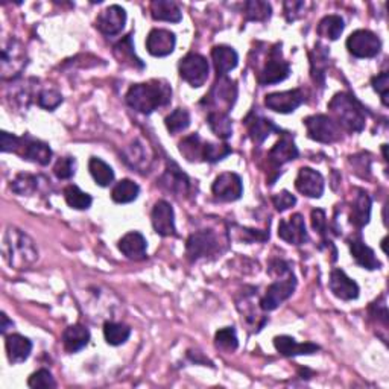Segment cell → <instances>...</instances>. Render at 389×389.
<instances>
[{
  "label": "cell",
  "mask_w": 389,
  "mask_h": 389,
  "mask_svg": "<svg viewBox=\"0 0 389 389\" xmlns=\"http://www.w3.org/2000/svg\"><path fill=\"white\" fill-rule=\"evenodd\" d=\"M5 348L11 364H21L31 356L32 342L21 335H10L5 341Z\"/></svg>",
  "instance_id": "23"
},
{
  "label": "cell",
  "mask_w": 389,
  "mask_h": 389,
  "mask_svg": "<svg viewBox=\"0 0 389 389\" xmlns=\"http://www.w3.org/2000/svg\"><path fill=\"white\" fill-rule=\"evenodd\" d=\"M204 145L205 143L201 140L198 134H192L184 137L183 142L179 143V153L186 157L187 162L204 160Z\"/></svg>",
  "instance_id": "32"
},
{
  "label": "cell",
  "mask_w": 389,
  "mask_h": 389,
  "mask_svg": "<svg viewBox=\"0 0 389 389\" xmlns=\"http://www.w3.org/2000/svg\"><path fill=\"white\" fill-rule=\"evenodd\" d=\"M312 76L315 81H318L320 76H321V82L324 81V71H326L327 67V63H329V52L327 49L321 46V45H316L315 50L312 52Z\"/></svg>",
  "instance_id": "43"
},
{
  "label": "cell",
  "mask_w": 389,
  "mask_h": 389,
  "mask_svg": "<svg viewBox=\"0 0 389 389\" xmlns=\"http://www.w3.org/2000/svg\"><path fill=\"white\" fill-rule=\"evenodd\" d=\"M11 61H12V78H16L17 75H20V71L26 63L23 58V52H21V47L16 41H11L8 47L2 49V69L8 67Z\"/></svg>",
  "instance_id": "35"
},
{
  "label": "cell",
  "mask_w": 389,
  "mask_h": 389,
  "mask_svg": "<svg viewBox=\"0 0 389 389\" xmlns=\"http://www.w3.org/2000/svg\"><path fill=\"white\" fill-rule=\"evenodd\" d=\"M330 291L335 297L344 301H351L359 297V286L342 269H333L330 274Z\"/></svg>",
  "instance_id": "18"
},
{
  "label": "cell",
  "mask_w": 389,
  "mask_h": 389,
  "mask_svg": "<svg viewBox=\"0 0 389 389\" xmlns=\"http://www.w3.org/2000/svg\"><path fill=\"white\" fill-rule=\"evenodd\" d=\"M89 341H90V331L87 327L81 326V324H75V326L67 327L63 333L64 348H66L69 353H78L79 350L87 347Z\"/></svg>",
  "instance_id": "25"
},
{
  "label": "cell",
  "mask_w": 389,
  "mask_h": 389,
  "mask_svg": "<svg viewBox=\"0 0 389 389\" xmlns=\"http://www.w3.org/2000/svg\"><path fill=\"white\" fill-rule=\"evenodd\" d=\"M324 178L311 168H302L298 172V177L295 179V187L300 193L307 198H321L324 193Z\"/></svg>",
  "instance_id": "16"
},
{
  "label": "cell",
  "mask_w": 389,
  "mask_h": 389,
  "mask_svg": "<svg viewBox=\"0 0 389 389\" xmlns=\"http://www.w3.org/2000/svg\"><path fill=\"white\" fill-rule=\"evenodd\" d=\"M162 184L166 187V189L177 194H186L189 192L190 181L189 178H187V175L179 170L175 163H170L162 178Z\"/></svg>",
  "instance_id": "26"
},
{
  "label": "cell",
  "mask_w": 389,
  "mask_h": 389,
  "mask_svg": "<svg viewBox=\"0 0 389 389\" xmlns=\"http://www.w3.org/2000/svg\"><path fill=\"white\" fill-rule=\"evenodd\" d=\"M179 76L193 89H199L207 82L210 67L203 55L199 54H189L179 61Z\"/></svg>",
  "instance_id": "5"
},
{
  "label": "cell",
  "mask_w": 389,
  "mask_h": 389,
  "mask_svg": "<svg viewBox=\"0 0 389 389\" xmlns=\"http://www.w3.org/2000/svg\"><path fill=\"white\" fill-rule=\"evenodd\" d=\"M295 287H297V278H295L292 271L285 274V276H278L277 282H274L268 287L265 297L260 300V307L265 312L276 311L282 302L292 297Z\"/></svg>",
  "instance_id": "4"
},
{
  "label": "cell",
  "mask_w": 389,
  "mask_h": 389,
  "mask_svg": "<svg viewBox=\"0 0 389 389\" xmlns=\"http://www.w3.org/2000/svg\"><path fill=\"white\" fill-rule=\"evenodd\" d=\"M212 58L218 76H227L228 71L236 69L239 63V55L230 46H216L212 50Z\"/></svg>",
  "instance_id": "24"
},
{
  "label": "cell",
  "mask_w": 389,
  "mask_h": 389,
  "mask_svg": "<svg viewBox=\"0 0 389 389\" xmlns=\"http://www.w3.org/2000/svg\"><path fill=\"white\" fill-rule=\"evenodd\" d=\"M219 248L218 237L213 232H198L189 237L186 243V253L190 260H198L207 256H213Z\"/></svg>",
  "instance_id": "11"
},
{
  "label": "cell",
  "mask_w": 389,
  "mask_h": 389,
  "mask_svg": "<svg viewBox=\"0 0 389 389\" xmlns=\"http://www.w3.org/2000/svg\"><path fill=\"white\" fill-rule=\"evenodd\" d=\"M344 20L341 16H326L318 25V35L322 38H327L335 41L341 37V34L344 32Z\"/></svg>",
  "instance_id": "36"
},
{
  "label": "cell",
  "mask_w": 389,
  "mask_h": 389,
  "mask_svg": "<svg viewBox=\"0 0 389 389\" xmlns=\"http://www.w3.org/2000/svg\"><path fill=\"white\" fill-rule=\"evenodd\" d=\"M208 126L213 131L216 137H219L222 140H227L233 134V124L232 119L228 118V114L225 113H214L212 111L207 118Z\"/></svg>",
  "instance_id": "33"
},
{
  "label": "cell",
  "mask_w": 389,
  "mask_h": 389,
  "mask_svg": "<svg viewBox=\"0 0 389 389\" xmlns=\"http://www.w3.org/2000/svg\"><path fill=\"white\" fill-rule=\"evenodd\" d=\"M146 239L139 232L125 234L119 241V249L129 260H143L146 257Z\"/></svg>",
  "instance_id": "20"
},
{
  "label": "cell",
  "mask_w": 389,
  "mask_h": 389,
  "mask_svg": "<svg viewBox=\"0 0 389 389\" xmlns=\"http://www.w3.org/2000/svg\"><path fill=\"white\" fill-rule=\"evenodd\" d=\"M241 234L243 237V241H247V242H254V241L265 242L266 239H269V232L266 233V232H257V230L243 228L242 232H241Z\"/></svg>",
  "instance_id": "54"
},
{
  "label": "cell",
  "mask_w": 389,
  "mask_h": 389,
  "mask_svg": "<svg viewBox=\"0 0 389 389\" xmlns=\"http://www.w3.org/2000/svg\"><path fill=\"white\" fill-rule=\"evenodd\" d=\"M291 74V66L285 60H282V52L278 49L271 50V56L268 63L265 64L260 74L257 76V81L260 85L278 84Z\"/></svg>",
  "instance_id": "10"
},
{
  "label": "cell",
  "mask_w": 389,
  "mask_h": 389,
  "mask_svg": "<svg viewBox=\"0 0 389 389\" xmlns=\"http://www.w3.org/2000/svg\"><path fill=\"white\" fill-rule=\"evenodd\" d=\"M214 342H216V347L221 348L222 351H225V353L236 351L237 345H239L236 330L233 327H225V329H221V330L216 331Z\"/></svg>",
  "instance_id": "42"
},
{
  "label": "cell",
  "mask_w": 389,
  "mask_h": 389,
  "mask_svg": "<svg viewBox=\"0 0 389 389\" xmlns=\"http://www.w3.org/2000/svg\"><path fill=\"white\" fill-rule=\"evenodd\" d=\"M75 168H76V163L74 158L64 157L56 162L55 168H54V174L56 175V178H60V179H69L75 175Z\"/></svg>",
  "instance_id": "48"
},
{
  "label": "cell",
  "mask_w": 389,
  "mask_h": 389,
  "mask_svg": "<svg viewBox=\"0 0 389 389\" xmlns=\"http://www.w3.org/2000/svg\"><path fill=\"white\" fill-rule=\"evenodd\" d=\"M104 336L107 344L118 347V345H122L128 341V337L131 336V329L122 322L107 321L104 324Z\"/></svg>",
  "instance_id": "38"
},
{
  "label": "cell",
  "mask_w": 389,
  "mask_h": 389,
  "mask_svg": "<svg viewBox=\"0 0 389 389\" xmlns=\"http://www.w3.org/2000/svg\"><path fill=\"white\" fill-rule=\"evenodd\" d=\"M232 154V148L228 145H219V143H205L204 145V160L208 163H216Z\"/></svg>",
  "instance_id": "45"
},
{
  "label": "cell",
  "mask_w": 389,
  "mask_h": 389,
  "mask_svg": "<svg viewBox=\"0 0 389 389\" xmlns=\"http://www.w3.org/2000/svg\"><path fill=\"white\" fill-rule=\"evenodd\" d=\"M151 16L154 20L170 21V23H178L183 19L179 6L170 0H154L151 3Z\"/></svg>",
  "instance_id": "27"
},
{
  "label": "cell",
  "mask_w": 389,
  "mask_h": 389,
  "mask_svg": "<svg viewBox=\"0 0 389 389\" xmlns=\"http://www.w3.org/2000/svg\"><path fill=\"white\" fill-rule=\"evenodd\" d=\"M329 110L337 125L350 133H360L365 128V113L355 96L348 93H337L330 100Z\"/></svg>",
  "instance_id": "3"
},
{
  "label": "cell",
  "mask_w": 389,
  "mask_h": 389,
  "mask_svg": "<svg viewBox=\"0 0 389 389\" xmlns=\"http://www.w3.org/2000/svg\"><path fill=\"white\" fill-rule=\"evenodd\" d=\"M212 192L216 199L224 201V203L237 201L243 193L242 179L237 174H233V172H224V174H221L214 179Z\"/></svg>",
  "instance_id": "9"
},
{
  "label": "cell",
  "mask_w": 389,
  "mask_h": 389,
  "mask_svg": "<svg viewBox=\"0 0 389 389\" xmlns=\"http://www.w3.org/2000/svg\"><path fill=\"white\" fill-rule=\"evenodd\" d=\"M140 193V187L131 179H122L116 186L113 187L111 198L118 204H128L137 199Z\"/></svg>",
  "instance_id": "31"
},
{
  "label": "cell",
  "mask_w": 389,
  "mask_h": 389,
  "mask_svg": "<svg viewBox=\"0 0 389 389\" xmlns=\"http://www.w3.org/2000/svg\"><path fill=\"white\" fill-rule=\"evenodd\" d=\"M371 216V198L368 193L359 192V194L353 203V210H351V222L356 227H364L370 222Z\"/></svg>",
  "instance_id": "30"
},
{
  "label": "cell",
  "mask_w": 389,
  "mask_h": 389,
  "mask_svg": "<svg viewBox=\"0 0 389 389\" xmlns=\"http://www.w3.org/2000/svg\"><path fill=\"white\" fill-rule=\"evenodd\" d=\"M8 327H12V321H10L8 316H6L5 313H2V326H0V331H2V333H5V331L8 330Z\"/></svg>",
  "instance_id": "55"
},
{
  "label": "cell",
  "mask_w": 389,
  "mask_h": 389,
  "mask_svg": "<svg viewBox=\"0 0 389 389\" xmlns=\"http://www.w3.org/2000/svg\"><path fill=\"white\" fill-rule=\"evenodd\" d=\"M37 100H38V105L41 108L52 111V110H55L56 107L61 105L63 96H61V93L56 91V90H43L38 95Z\"/></svg>",
  "instance_id": "46"
},
{
  "label": "cell",
  "mask_w": 389,
  "mask_h": 389,
  "mask_svg": "<svg viewBox=\"0 0 389 389\" xmlns=\"http://www.w3.org/2000/svg\"><path fill=\"white\" fill-rule=\"evenodd\" d=\"M151 219H153V227L157 234L164 237L175 234V213L168 201L155 203L153 213H151Z\"/></svg>",
  "instance_id": "14"
},
{
  "label": "cell",
  "mask_w": 389,
  "mask_h": 389,
  "mask_svg": "<svg viewBox=\"0 0 389 389\" xmlns=\"http://www.w3.org/2000/svg\"><path fill=\"white\" fill-rule=\"evenodd\" d=\"M126 23V12L119 5H111L99 14L96 19V27L104 35H118L124 31Z\"/></svg>",
  "instance_id": "13"
},
{
  "label": "cell",
  "mask_w": 389,
  "mask_h": 389,
  "mask_svg": "<svg viewBox=\"0 0 389 389\" xmlns=\"http://www.w3.org/2000/svg\"><path fill=\"white\" fill-rule=\"evenodd\" d=\"M302 102H304V95H302L300 89L271 93V95L265 98V105L268 107L269 110L282 114L293 113Z\"/></svg>",
  "instance_id": "12"
},
{
  "label": "cell",
  "mask_w": 389,
  "mask_h": 389,
  "mask_svg": "<svg viewBox=\"0 0 389 389\" xmlns=\"http://www.w3.org/2000/svg\"><path fill=\"white\" fill-rule=\"evenodd\" d=\"M20 151H21V157L26 158V160L38 163L41 166L49 164L50 158H52V149H50L49 145H46L45 142H40V140L21 139Z\"/></svg>",
  "instance_id": "21"
},
{
  "label": "cell",
  "mask_w": 389,
  "mask_h": 389,
  "mask_svg": "<svg viewBox=\"0 0 389 389\" xmlns=\"http://www.w3.org/2000/svg\"><path fill=\"white\" fill-rule=\"evenodd\" d=\"M11 189L17 194H21V197H25V194H32L35 190H37V178L27 174H20L12 181Z\"/></svg>",
  "instance_id": "44"
},
{
  "label": "cell",
  "mask_w": 389,
  "mask_h": 389,
  "mask_svg": "<svg viewBox=\"0 0 389 389\" xmlns=\"http://www.w3.org/2000/svg\"><path fill=\"white\" fill-rule=\"evenodd\" d=\"M347 49L356 58H373L380 52L381 41L374 32L359 30L347 38Z\"/></svg>",
  "instance_id": "8"
},
{
  "label": "cell",
  "mask_w": 389,
  "mask_h": 389,
  "mask_svg": "<svg viewBox=\"0 0 389 389\" xmlns=\"http://www.w3.org/2000/svg\"><path fill=\"white\" fill-rule=\"evenodd\" d=\"M64 198H66V203L71 208H75V210H87L93 203L90 194L82 192L76 186L66 187V189H64Z\"/></svg>",
  "instance_id": "39"
},
{
  "label": "cell",
  "mask_w": 389,
  "mask_h": 389,
  "mask_svg": "<svg viewBox=\"0 0 389 389\" xmlns=\"http://www.w3.org/2000/svg\"><path fill=\"white\" fill-rule=\"evenodd\" d=\"M89 170L95 179L96 184L107 187L110 186L114 181V170L110 164H107L104 160H100V158L93 157L90 158L89 162Z\"/></svg>",
  "instance_id": "34"
},
{
  "label": "cell",
  "mask_w": 389,
  "mask_h": 389,
  "mask_svg": "<svg viewBox=\"0 0 389 389\" xmlns=\"http://www.w3.org/2000/svg\"><path fill=\"white\" fill-rule=\"evenodd\" d=\"M247 125L251 139H253L254 143H262L272 131L280 133V128L274 125L272 120L265 119L262 116H256V114H249L247 119Z\"/></svg>",
  "instance_id": "29"
},
{
  "label": "cell",
  "mask_w": 389,
  "mask_h": 389,
  "mask_svg": "<svg viewBox=\"0 0 389 389\" xmlns=\"http://www.w3.org/2000/svg\"><path fill=\"white\" fill-rule=\"evenodd\" d=\"M350 251H351V256L355 258L356 263L362 266L365 269H379L380 268V262L377 260L376 254H374V251L368 247V245H365L360 239H355L350 242Z\"/></svg>",
  "instance_id": "28"
},
{
  "label": "cell",
  "mask_w": 389,
  "mask_h": 389,
  "mask_svg": "<svg viewBox=\"0 0 389 389\" xmlns=\"http://www.w3.org/2000/svg\"><path fill=\"white\" fill-rule=\"evenodd\" d=\"M164 124L170 134L181 133L190 125V113L187 111L186 108H177L175 111H172L169 116L166 118Z\"/></svg>",
  "instance_id": "41"
},
{
  "label": "cell",
  "mask_w": 389,
  "mask_h": 389,
  "mask_svg": "<svg viewBox=\"0 0 389 389\" xmlns=\"http://www.w3.org/2000/svg\"><path fill=\"white\" fill-rule=\"evenodd\" d=\"M302 10H304V3L302 2H286L285 3V12L289 21L298 19L300 12H302Z\"/></svg>",
  "instance_id": "53"
},
{
  "label": "cell",
  "mask_w": 389,
  "mask_h": 389,
  "mask_svg": "<svg viewBox=\"0 0 389 389\" xmlns=\"http://www.w3.org/2000/svg\"><path fill=\"white\" fill-rule=\"evenodd\" d=\"M114 56H116L120 64H128V66L131 67H140V69L143 67V63L140 61V58H137L135 56L131 35H128V37H125L114 46Z\"/></svg>",
  "instance_id": "37"
},
{
  "label": "cell",
  "mask_w": 389,
  "mask_h": 389,
  "mask_svg": "<svg viewBox=\"0 0 389 389\" xmlns=\"http://www.w3.org/2000/svg\"><path fill=\"white\" fill-rule=\"evenodd\" d=\"M205 104L214 108V113H225L232 110L237 98V85L227 76H219L218 82L213 85L210 95L205 96Z\"/></svg>",
  "instance_id": "7"
},
{
  "label": "cell",
  "mask_w": 389,
  "mask_h": 389,
  "mask_svg": "<svg viewBox=\"0 0 389 389\" xmlns=\"http://www.w3.org/2000/svg\"><path fill=\"white\" fill-rule=\"evenodd\" d=\"M245 17L249 21H266L271 17V5L262 0H249L243 6Z\"/></svg>",
  "instance_id": "40"
},
{
  "label": "cell",
  "mask_w": 389,
  "mask_h": 389,
  "mask_svg": "<svg viewBox=\"0 0 389 389\" xmlns=\"http://www.w3.org/2000/svg\"><path fill=\"white\" fill-rule=\"evenodd\" d=\"M297 157H298V149L295 146L293 137L289 133H285L282 137H280V140L269 151V160L276 168L295 160Z\"/></svg>",
  "instance_id": "19"
},
{
  "label": "cell",
  "mask_w": 389,
  "mask_h": 389,
  "mask_svg": "<svg viewBox=\"0 0 389 389\" xmlns=\"http://www.w3.org/2000/svg\"><path fill=\"white\" fill-rule=\"evenodd\" d=\"M280 239L291 245H302L307 242V232L304 218L300 213L292 214L289 219L280 221L278 224Z\"/></svg>",
  "instance_id": "15"
},
{
  "label": "cell",
  "mask_w": 389,
  "mask_h": 389,
  "mask_svg": "<svg viewBox=\"0 0 389 389\" xmlns=\"http://www.w3.org/2000/svg\"><path fill=\"white\" fill-rule=\"evenodd\" d=\"M274 345H276V348L280 355H283L286 357L313 355V353L320 350V347L316 344H312V342L298 344L291 336H277L276 340H274Z\"/></svg>",
  "instance_id": "22"
},
{
  "label": "cell",
  "mask_w": 389,
  "mask_h": 389,
  "mask_svg": "<svg viewBox=\"0 0 389 389\" xmlns=\"http://www.w3.org/2000/svg\"><path fill=\"white\" fill-rule=\"evenodd\" d=\"M307 135L320 143H335L341 139V126L326 114H315L304 120Z\"/></svg>",
  "instance_id": "6"
},
{
  "label": "cell",
  "mask_w": 389,
  "mask_h": 389,
  "mask_svg": "<svg viewBox=\"0 0 389 389\" xmlns=\"http://www.w3.org/2000/svg\"><path fill=\"white\" fill-rule=\"evenodd\" d=\"M0 146H2L3 153H19L21 146V139L3 131L2 135H0Z\"/></svg>",
  "instance_id": "51"
},
{
  "label": "cell",
  "mask_w": 389,
  "mask_h": 389,
  "mask_svg": "<svg viewBox=\"0 0 389 389\" xmlns=\"http://www.w3.org/2000/svg\"><path fill=\"white\" fill-rule=\"evenodd\" d=\"M371 84H373L374 90H376L381 96V102L388 107L389 105V99H388L389 98V75L386 74V71H384V74L374 76L371 79Z\"/></svg>",
  "instance_id": "49"
},
{
  "label": "cell",
  "mask_w": 389,
  "mask_h": 389,
  "mask_svg": "<svg viewBox=\"0 0 389 389\" xmlns=\"http://www.w3.org/2000/svg\"><path fill=\"white\" fill-rule=\"evenodd\" d=\"M172 99V89L162 79L135 84L126 93V102L133 110L151 114L160 107H166Z\"/></svg>",
  "instance_id": "1"
},
{
  "label": "cell",
  "mask_w": 389,
  "mask_h": 389,
  "mask_svg": "<svg viewBox=\"0 0 389 389\" xmlns=\"http://www.w3.org/2000/svg\"><path fill=\"white\" fill-rule=\"evenodd\" d=\"M27 385L34 389H41V388H55L56 384L47 370H38L37 373H34L32 376L27 380Z\"/></svg>",
  "instance_id": "47"
},
{
  "label": "cell",
  "mask_w": 389,
  "mask_h": 389,
  "mask_svg": "<svg viewBox=\"0 0 389 389\" xmlns=\"http://www.w3.org/2000/svg\"><path fill=\"white\" fill-rule=\"evenodd\" d=\"M175 34L168 30H153L146 38V49L153 56H168L175 50Z\"/></svg>",
  "instance_id": "17"
},
{
  "label": "cell",
  "mask_w": 389,
  "mask_h": 389,
  "mask_svg": "<svg viewBox=\"0 0 389 389\" xmlns=\"http://www.w3.org/2000/svg\"><path fill=\"white\" fill-rule=\"evenodd\" d=\"M272 203L278 212H286V210H289L291 207L297 204V198H295L293 194H291L287 190H283L277 194H274Z\"/></svg>",
  "instance_id": "50"
},
{
  "label": "cell",
  "mask_w": 389,
  "mask_h": 389,
  "mask_svg": "<svg viewBox=\"0 0 389 389\" xmlns=\"http://www.w3.org/2000/svg\"><path fill=\"white\" fill-rule=\"evenodd\" d=\"M38 251L30 236L17 228L8 227L3 236V258L11 268H25L35 262Z\"/></svg>",
  "instance_id": "2"
},
{
  "label": "cell",
  "mask_w": 389,
  "mask_h": 389,
  "mask_svg": "<svg viewBox=\"0 0 389 389\" xmlns=\"http://www.w3.org/2000/svg\"><path fill=\"white\" fill-rule=\"evenodd\" d=\"M312 227L315 232H318L322 236L327 232V216L321 208H315L312 212Z\"/></svg>",
  "instance_id": "52"
}]
</instances>
